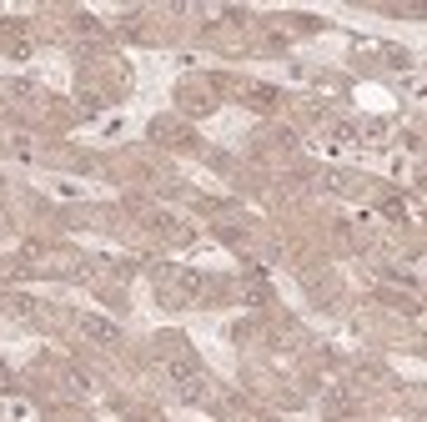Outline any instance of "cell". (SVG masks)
Listing matches in <instances>:
<instances>
[{"mask_svg": "<svg viewBox=\"0 0 427 422\" xmlns=\"http://www.w3.org/2000/svg\"><path fill=\"white\" fill-rule=\"evenodd\" d=\"M352 412H357V392H352V387H327L322 417H327V422H342V417H352Z\"/></svg>", "mask_w": 427, "mask_h": 422, "instance_id": "2", "label": "cell"}, {"mask_svg": "<svg viewBox=\"0 0 427 422\" xmlns=\"http://www.w3.org/2000/svg\"><path fill=\"white\" fill-rule=\"evenodd\" d=\"M6 412H11V422H25V417H30V407H25V402H11Z\"/></svg>", "mask_w": 427, "mask_h": 422, "instance_id": "8", "label": "cell"}, {"mask_svg": "<svg viewBox=\"0 0 427 422\" xmlns=\"http://www.w3.org/2000/svg\"><path fill=\"white\" fill-rule=\"evenodd\" d=\"M81 332H86L91 342H106V347H116V342H121V327H116V322H106V316H96V312H86V316H81Z\"/></svg>", "mask_w": 427, "mask_h": 422, "instance_id": "3", "label": "cell"}, {"mask_svg": "<svg viewBox=\"0 0 427 422\" xmlns=\"http://www.w3.org/2000/svg\"><path fill=\"white\" fill-rule=\"evenodd\" d=\"M352 146H362V131H357L352 121H327V126H322V151H327V156L352 151Z\"/></svg>", "mask_w": 427, "mask_h": 422, "instance_id": "1", "label": "cell"}, {"mask_svg": "<svg viewBox=\"0 0 427 422\" xmlns=\"http://www.w3.org/2000/svg\"><path fill=\"white\" fill-rule=\"evenodd\" d=\"M181 402H206V377L186 382V387H181Z\"/></svg>", "mask_w": 427, "mask_h": 422, "instance_id": "6", "label": "cell"}, {"mask_svg": "<svg viewBox=\"0 0 427 422\" xmlns=\"http://www.w3.org/2000/svg\"><path fill=\"white\" fill-rule=\"evenodd\" d=\"M201 287H206V282H201V272H196V267H181V272H176V292H181L186 302H191V297H201Z\"/></svg>", "mask_w": 427, "mask_h": 422, "instance_id": "5", "label": "cell"}, {"mask_svg": "<svg viewBox=\"0 0 427 422\" xmlns=\"http://www.w3.org/2000/svg\"><path fill=\"white\" fill-rule=\"evenodd\" d=\"M196 377H201V367H196V357H191V352H176V357H166V382L186 387V382H196Z\"/></svg>", "mask_w": 427, "mask_h": 422, "instance_id": "4", "label": "cell"}, {"mask_svg": "<svg viewBox=\"0 0 427 422\" xmlns=\"http://www.w3.org/2000/svg\"><path fill=\"white\" fill-rule=\"evenodd\" d=\"M66 387H71V392H91V377H86V372H66Z\"/></svg>", "mask_w": 427, "mask_h": 422, "instance_id": "7", "label": "cell"}]
</instances>
